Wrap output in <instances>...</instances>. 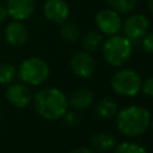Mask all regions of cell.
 I'll return each mask as SVG.
<instances>
[{
  "label": "cell",
  "instance_id": "obj_20",
  "mask_svg": "<svg viewBox=\"0 0 153 153\" xmlns=\"http://www.w3.org/2000/svg\"><path fill=\"white\" fill-rule=\"evenodd\" d=\"M115 153H147V152L139 143H135V142H123V143H120L116 147Z\"/></svg>",
  "mask_w": 153,
  "mask_h": 153
},
{
  "label": "cell",
  "instance_id": "obj_16",
  "mask_svg": "<svg viewBox=\"0 0 153 153\" xmlns=\"http://www.w3.org/2000/svg\"><path fill=\"white\" fill-rule=\"evenodd\" d=\"M17 68L8 62L0 63V85H10L14 81Z\"/></svg>",
  "mask_w": 153,
  "mask_h": 153
},
{
  "label": "cell",
  "instance_id": "obj_10",
  "mask_svg": "<svg viewBox=\"0 0 153 153\" xmlns=\"http://www.w3.org/2000/svg\"><path fill=\"white\" fill-rule=\"evenodd\" d=\"M44 16L55 24H62L69 16V7L65 0H47L43 6Z\"/></svg>",
  "mask_w": 153,
  "mask_h": 153
},
{
  "label": "cell",
  "instance_id": "obj_17",
  "mask_svg": "<svg viewBox=\"0 0 153 153\" xmlns=\"http://www.w3.org/2000/svg\"><path fill=\"white\" fill-rule=\"evenodd\" d=\"M109 7L117 13H129L134 10L136 0H105Z\"/></svg>",
  "mask_w": 153,
  "mask_h": 153
},
{
  "label": "cell",
  "instance_id": "obj_6",
  "mask_svg": "<svg viewBox=\"0 0 153 153\" xmlns=\"http://www.w3.org/2000/svg\"><path fill=\"white\" fill-rule=\"evenodd\" d=\"M149 20L143 14H130L122 22V30L124 36L129 41H139L141 39L148 31Z\"/></svg>",
  "mask_w": 153,
  "mask_h": 153
},
{
  "label": "cell",
  "instance_id": "obj_19",
  "mask_svg": "<svg viewBox=\"0 0 153 153\" xmlns=\"http://www.w3.org/2000/svg\"><path fill=\"white\" fill-rule=\"evenodd\" d=\"M100 42H102V35L96 32V31H90L84 37V44L82 45L85 48V51L92 53V51H94L98 48Z\"/></svg>",
  "mask_w": 153,
  "mask_h": 153
},
{
  "label": "cell",
  "instance_id": "obj_18",
  "mask_svg": "<svg viewBox=\"0 0 153 153\" xmlns=\"http://www.w3.org/2000/svg\"><path fill=\"white\" fill-rule=\"evenodd\" d=\"M60 35L65 41H67L69 43H74L79 37V29L73 23H66L65 22L61 25Z\"/></svg>",
  "mask_w": 153,
  "mask_h": 153
},
{
  "label": "cell",
  "instance_id": "obj_25",
  "mask_svg": "<svg viewBox=\"0 0 153 153\" xmlns=\"http://www.w3.org/2000/svg\"><path fill=\"white\" fill-rule=\"evenodd\" d=\"M147 7H148V11L153 14V0H148V2H147Z\"/></svg>",
  "mask_w": 153,
  "mask_h": 153
},
{
  "label": "cell",
  "instance_id": "obj_13",
  "mask_svg": "<svg viewBox=\"0 0 153 153\" xmlns=\"http://www.w3.org/2000/svg\"><path fill=\"white\" fill-rule=\"evenodd\" d=\"M92 102H93V93L86 87L76 88L68 99V104H71L74 109L88 108L92 104Z\"/></svg>",
  "mask_w": 153,
  "mask_h": 153
},
{
  "label": "cell",
  "instance_id": "obj_1",
  "mask_svg": "<svg viewBox=\"0 0 153 153\" xmlns=\"http://www.w3.org/2000/svg\"><path fill=\"white\" fill-rule=\"evenodd\" d=\"M33 106L37 114L48 121H54L62 117L68 106V100L65 93L55 87H45L39 90L33 96Z\"/></svg>",
  "mask_w": 153,
  "mask_h": 153
},
{
  "label": "cell",
  "instance_id": "obj_11",
  "mask_svg": "<svg viewBox=\"0 0 153 153\" xmlns=\"http://www.w3.org/2000/svg\"><path fill=\"white\" fill-rule=\"evenodd\" d=\"M6 8L8 17L13 20L24 22L32 16L35 11V0H7Z\"/></svg>",
  "mask_w": 153,
  "mask_h": 153
},
{
  "label": "cell",
  "instance_id": "obj_23",
  "mask_svg": "<svg viewBox=\"0 0 153 153\" xmlns=\"http://www.w3.org/2000/svg\"><path fill=\"white\" fill-rule=\"evenodd\" d=\"M7 17H8V13H7L6 5H4V4L0 2V22H4Z\"/></svg>",
  "mask_w": 153,
  "mask_h": 153
},
{
  "label": "cell",
  "instance_id": "obj_12",
  "mask_svg": "<svg viewBox=\"0 0 153 153\" xmlns=\"http://www.w3.org/2000/svg\"><path fill=\"white\" fill-rule=\"evenodd\" d=\"M5 38L13 47H22L29 38V30L23 22L13 20L5 27Z\"/></svg>",
  "mask_w": 153,
  "mask_h": 153
},
{
  "label": "cell",
  "instance_id": "obj_8",
  "mask_svg": "<svg viewBox=\"0 0 153 153\" xmlns=\"http://www.w3.org/2000/svg\"><path fill=\"white\" fill-rule=\"evenodd\" d=\"M8 103L16 108H25L32 102V92L24 82H12L6 91Z\"/></svg>",
  "mask_w": 153,
  "mask_h": 153
},
{
  "label": "cell",
  "instance_id": "obj_22",
  "mask_svg": "<svg viewBox=\"0 0 153 153\" xmlns=\"http://www.w3.org/2000/svg\"><path fill=\"white\" fill-rule=\"evenodd\" d=\"M141 91L148 96V97H152L153 98V76L148 78L147 80H145L141 85Z\"/></svg>",
  "mask_w": 153,
  "mask_h": 153
},
{
  "label": "cell",
  "instance_id": "obj_26",
  "mask_svg": "<svg viewBox=\"0 0 153 153\" xmlns=\"http://www.w3.org/2000/svg\"><path fill=\"white\" fill-rule=\"evenodd\" d=\"M149 126L152 127V129H153V120H151V123H149Z\"/></svg>",
  "mask_w": 153,
  "mask_h": 153
},
{
  "label": "cell",
  "instance_id": "obj_4",
  "mask_svg": "<svg viewBox=\"0 0 153 153\" xmlns=\"http://www.w3.org/2000/svg\"><path fill=\"white\" fill-rule=\"evenodd\" d=\"M17 73L22 82L31 86H38L48 79L49 67L47 62L39 57H29L20 63Z\"/></svg>",
  "mask_w": 153,
  "mask_h": 153
},
{
  "label": "cell",
  "instance_id": "obj_15",
  "mask_svg": "<svg viewBox=\"0 0 153 153\" xmlns=\"http://www.w3.org/2000/svg\"><path fill=\"white\" fill-rule=\"evenodd\" d=\"M96 115L102 120H110L117 114V104L108 98L100 99L94 108Z\"/></svg>",
  "mask_w": 153,
  "mask_h": 153
},
{
  "label": "cell",
  "instance_id": "obj_3",
  "mask_svg": "<svg viewBox=\"0 0 153 153\" xmlns=\"http://www.w3.org/2000/svg\"><path fill=\"white\" fill-rule=\"evenodd\" d=\"M131 41L122 35H111L103 44V56L105 61L115 67L124 65L131 56Z\"/></svg>",
  "mask_w": 153,
  "mask_h": 153
},
{
  "label": "cell",
  "instance_id": "obj_2",
  "mask_svg": "<svg viewBox=\"0 0 153 153\" xmlns=\"http://www.w3.org/2000/svg\"><path fill=\"white\" fill-rule=\"evenodd\" d=\"M151 120V114L147 109L139 105H130L117 112L116 126L127 136H139L147 130Z\"/></svg>",
  "mask_w": 153,
  "mask_h": 153
},
{
  "label": "cell",
  "instance_id": "obj_5",
  "mask_svg": "<svg viewBox=\"0 0 153 153\" xmlns=\"http://www.w3.org/2000/svg\"><path fill=\"white\" fill-rule=\"evenodd\" d=\"M110 84L112 90L117 94L124 97H133L141 91L142 80L135 71L129 68H122L111 76Z\"/></svg>",
  "mask_w": 153,
  "mask_h": 153
},
{
  "label": "cell",
  "instance_id": "obj_14",
  "mask_svg": "<svg viewBox=\"0 0 153 153\" xmlns=\"http://www.w3.org/2000/svg\"><path fill=\"white\" fill-rule=\"evenodd\" d=\"M116 145V139L109 133H98L92 136L91 146L97 152H110Z\"/></svg>",
  "mask_w": 153,
  "mask_h": 153
},
{
  "label": "cell",
  "instance_id": "obj_9",
  "mask_svg": "<svg viewBox=\"0 0 153 153\" xmlns=\"http://www.w3.org/2000/svg\"><path fill=\"white\" fill-rule=\"evenodd\" d=\"M71 68L79 78H88L96 69V61L88 51H79L71 59Z\"/></svg>",
  "mask_w": 153,
  "mask_h": 153
},
{
  "label": "cell",
  "instance_id": "obj_21",
  "mask_svg": "<svg viewBox=\"0 0 153 153\" xmlns=\"http://www.w3.org/2000/svg\"><path fill=\"white\" fill-rule=\"evenodd\" d=\"M142 48L146 53L153 54V31L147 32L142 37Z\"/></svg>",
  "mask_w": 153,
  "mask_h": 153
},
{
  "label": "cell",
  "instance_id": "obj_24",
  "mask_svg": "<svg viewBox=\"0 0 153 153\" xmlns=\"http://www.w3.org/2000/svg\"><path fill=\"white\" fill-rule=\"evenodd\" d=\"M69 153H94V151L91 148H86V147H78L71 151Z\"/></svg>",
  "mask_w": 153,
  "mask_h": 153
},
{
  "label": "cell",
  "instance_id": "obj_7",
  "mask_svg": "<svg viewBox=\"0 0 153 153\" xmlns=\"http://www.w3.org/2000/svg\"><path fill=\"white\" fill-rule=\"evenodd\" d=\"M96 24L102 33L111 36L116 35L121 30L122 19L120 17V13H117L116 11L111 8H104L96 14Z\"/></svg>",
  "mask_w": 153,
  "mask_h": 153
}]
</instances>
